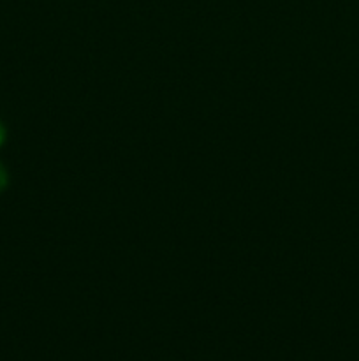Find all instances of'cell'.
<instances>
[{"label": "cell", "mask_w": 359, "mask_h": 361, "mask_svg": "<svg viewBox=\"0 0 359 361\" xmlns=\"http://www.w3.org/2000/svg\"><path fill=\"white\" fill-rule=\"evenodd\" d=\"M6 185H7V173L6 169H4V166L0 164V192L6 189Z\"/></svg>", "instance_id": "6da1fadb"}, {"label": "cell", "mask_w": 359, "mask_h": 361, "mask_svg": "<svg viewBox=\"0 0 359 361\" xmlns=\"http://www.w3.org/2000/svg\"><path fill=\"white\" fill-rule=\"evenodd\" d=\"M4 140H6V127H4V123L0 122V145L4 143Z\"/></svg>", "instance_id": "7a4b0ae2"}]
</instances>
